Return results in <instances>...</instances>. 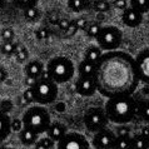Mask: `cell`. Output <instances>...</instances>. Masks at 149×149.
I'll use <instances>...</instances> for the list:
<instances>
[{
  "label": "cell",
  "mask_w": 149,
  "mask_h": 149,
  "mask_svg": "<svg viewBox=\"0 0 149 149\" xmlns=\"http://www.w3.org/2000/svg\"><path fill=\"white\" fill-rule=\"evenodd\" d=\"M74 23V25H75L77 29H80V30H85L86 26H88V20L84 19V18H79V19H77L75 22H73Z\"/></svg>",
  "instance_id": "d590c367"
},
{
  "label": "cell",
  "mask_w": 149,
  "mask_h": 149,
  "mask_svg": "<svg viewBox=\"0 0 149 149\" xmlns=\"http://www.w3.org/2000/svg\"><path fill=\"white\" fill-rule=\"evenodd\" d=\"M148 146H149V139H148Z\"/></svg>",
  "instance_id": "c3c4849f"
},
{
  "label": "cell",
  "mask_w": 149,
  "mask_h": 149,
  "mask_svg": "<svg viewBox=\"0 0 149 149\" xmlns=\"http://www.w3.org/2000/svg\"><path fill=\"white\" fill-rule=\"evenodd\" d=\"M22 120L24 124V128L35 132L39 135L47 133V130L49 129V127L52 124L49 111L43 105L39 104L29 107L25 110V113H24Z\"/></svg>",
  "instance_id": "3957f363"
},
{
  "label": "cell",
  "mask_w": 149,
  "mask_h": 149,
  "mask_svg": "<svg viewBox=\"0 0 149 149\" xmlns=\"http://www.w3.org/2000/svg\"><path fill=\"white\" fill-rule=\"evenodd\" d=\"M29 56V53L26 50L25 47H23V45H18V48H16V52H15V59L18 63H24V61H26Z\"/></svg>",
  "instance_id": "83f0119b"
},
{
  "label": "cell",
  "mask_w": 149,
  "mask_h": 149,
  "mask_svg": "<svg viewBox=\"0 0 149 149\" xmlns=\"http://www.w3.org/2000/svg\"><path fill=\"white\" fill-rule=\"evenodd\" d=\"M95 68H97V64H93L86 60H81L79 63V67H78V72L81 77H94Z\"/></svg>",
  "instance_id": "d6986e66"
},
{
  "label": "cell",
  "mask_w": 149,
  "mask_h": 149,
  "mask_svg": "<svg viewBox=\"0 0 149 149\" xmlns=\"http://www.w3.org/2000/svg\"><path fill=\"white\" fill-rule=\"evenodd\" d=\"M135 64L139 81L149 85V48L138 53L135 56Z\"/></svg>",
  "instance_id": "30bf717a"
},
{
  "label": "cell",
  "mask_w": 149,
  "mask_h": 149,
  "mask_svg": "<svg viewBox=\"0 0 149 149\" xmlns=\"http://www.w3.org/2000/svg\"><path fill=\"white\" fill-rule=\"evenodd\" d=\"M75 92L81 97H93L98 92L94 77L79 75V78L75 81Z\"/></svg>",
  "instance_id": "8fae6325"
},
{
  "label": "cell",
  "mask_w": 149,
  "mask_h": 149,
  "mask_svg": "<svg viewBox=\"0 0 149 149\" xmlns=\"http://www.w3.org/2000/svg\"><path fill=\"white\" fill-rule=\"evenodd\" d=\"M56 149H90L89 142L83 135L77 132H69L56 143Z\"/></svg>",
  "instance_id": "ba28073f"
},
{
  "label": "cell",
  "mask_w": 149,
  "mask_h": 149,
  "mask_svg": "<svg viewBox=\"0 0 149 149\" xmlns=\"http://www.w3.org/2000/svg\"><path fill=\"white\" fill-rule=\"evenodd\" d=\"M140 134H142L146 139H149V127H143L142 130H140Z\"/></svg>",
  "instance_id": "b9f144b4"
},
{
  "label": "cell",
  "mask_w": 149,
  "mask_h": 149,
  "mask_svg": "<svg viewBox=\"0 0 149 149\" xmlns=\"http://www.w3.org/2000/svg\"><path fill=\"white\" fill-rule=\"evenodd\" d=\"M122 22L125 26L136 28L143 23V14L136 11L133 8H127L122 14Z\"/></svg>",
  "instance_id": "7c38bea8"
},
{
  "label": "cell",
  "mask_w": 149,
  "mask_h": 149,
  "mask_svg": "<svg viewBox=\"0 0 149 149\" xmlns=\"http://www.w3.org/2000/svg\"><path fill=\"white\" fill-rule=\"evenodd\" d=\"M49 30L47 28H40V29H38L36 30V33H35V35H36V38H38L39 40H44V39H47L48 36H49Z\"/></svg>",
  "instance_id": "8d00e7d4"
},
{
  "label": "cell",
  "mask_w": 149,
  "mask_h": 149,
  "mask_svg": "<svg viewBox=\"0 0 149 149\" xmlns=\"http://www.w3.org/2000/svg\"><path fill=\"white\" fill-rule=\"evenodd\" d=\"M6 149H13V148H6Z\"/></svg>",
  "instance_id": "681fc988"
},
{
  "label": "cell",
  "mask_w": 149,
  "mask_h": 149,
  "mask_svg": "<svg viewBox=\"0 0 149 149\" xmlns=\"http://www.w3.org/2000/svg\"><path fill=\"white\" fill-rule=\"evenodd\" d=\"M36 81H38L36 78H31V77L25 78V85H28V86H34L36 84Z\"/></svg>",
  "instance_id": "ab89813d"
},
{
  "label": "cell",
  "mask_w": 149,
  "mask_h": 149,
  "mask_svg": "<svg viewBox=\"0 0 149 149\" xmlns=\"http://www.w3.org/2000/svg\"><path fill=\"white\" fill-rule=\"evenodd\" d=\"M68 8L74 13H80L86 8V0H68Z\"/></svg>",
  "instance_id": "d4e9b609"
},
{
  "label": "cell",
  "mask_w": 149,
  "mask_h": 149,
  "mask_svg": "<svg viewBox=\"0 0 149 149\" xmlns=\"http://www.w3.org/2000/svg\"><path fill=\"white\" fill-rule=\"evenodd\" d=\"M0 149H6V147H4V146H1V144H0Z\"/></svg>",
  "instance_id": "7dc6e473"
},
{
  "label": "cell",
  "mask_w": 149,
  "mask_h": 149,
  "mask_svg": "<svg viewBox=\"0 0 149 149\" xmlns=\"http://www.w3.org/2000/svg\"><path fill=\"white\" fill-rule=\"evenodd\" d=\"M64 108H65V104L64 103H60V104H58L56 110H64Z\"/></svg>",
  "instance_id": "bcb514c9"
},
{
  "label": "cell",
  "mask_w": 149,
  "mask_h": 149,
  "mask_svg": "<svg viewBox=\"0 0 149 149\" xmlns=\"http://www.w3.org/2000/svg\"><path fill=\"white\" fill-rule=\"evenodd\" d=\"M22 149H26V148H22Z\"/></svg>",
  "instance_id": "f907efd6"
},
{
  "label": "cell",
  "mask_w": 149,
  "mask_h": 149,
  "mask_svg": "<svg viewBox=\"0 0 149 149\" xmlns=\"http://www.w3.org/2000/svg\"><path fill=\"white\" fill-rule=\"evenodd\" d=\"M99 94L105 98L133 95L139 85L135 58L122 50L104 52L94 74Z\"/></svg>",
  "instance_id": "6da1fadb"
},
{
  "label": "cell",
  "mask_w": 149,
  "mask_h": 149,
  "mask_svg": "<svg viewBox=\"0 0 149 149\" xmlns=\"http://www.w3.org/2000/svg\"><path fill=\"white\" fill-rule=\"evenodd\" d=\"M111 6L124 11L127 8H129V3H128V0H113L111 1Z\"/></svg>",
  "instance_id": "d6a6232c"
},
{
  "label": "cell",
  "mask_w": 149,
  "mask_h": 149,
  "mask_svg": "<svg viewBox=\"0 0 149 149\" xmlns=\"http://www.w3.org/2000/svg\"><path fill=\"white\" fill-rule=\"evenodd\" d=\"M34 147H35V149H49V148L45 147L44 144H41V143L39 142V140H38V142H36V144H35Z\"/></svg>",
  "instance_id": "7bdbcfd3"
},
{
  "label": "cell",
  "mask_w": 149,
  "mask_h": 149,
  "mask_svg": "<svg viewBox=\"0 0 149 149\" xmlns=\"http://www.w3.org/2000/svg\"><path fill=\"white\" fill-rule=\"evenodd\" d=\"M115 139H117L115 132L104 128V129L94 133L92 146L94 147V149H114Z\"/></svg>",
  "instance_id": "9c48e42d"
},
{
  "label": "cell",
  "mask_w": 149,
  "mask_h": 149,
  "mask_svg": "<svg viewBox=\"0 0 149 149\" xmlns=\"http://www.w3.org/2000/svg\"><path fill=\"white\" fill-rule=\"evenodd\" d=\"M97 43L103 52H113L118 50L123 41V33L118 26L107 25L103 26L99 31L97 38Z\"/></svg>",
  "instance_id": "5b68a950"
},
{
  "label": "cell",
  "mask_w": 149,
  "mask_h": 149,
  "mask_svg": "<svg viewBox=\"0 0 149 149\" xmlns=\"http://www.w3.org/2000/svg\"><path fill=\"white\" fill-rule=\"evenodd\" d=\"M44 70H45V65L39 60H31L25 65L26 77H31V78H36V79H39Z\"/></svg>",
  "instance_id": "9a60e30c"
},
{
  "label": "cell",
  "mask_w": 149,
  "mask_h": 149,
  "mask_svg": "<svg viewBox=\"0 0 149 149\" xmlns=\"http://www.w3.org/2000/svg\"><path fill=\"white\" fill-rule=\"evenodd\" d=\"M105 113L109 122L122 125L130 123L136 115V102L132 95H118L105 103Z\"/></svg>",
  "instance_id": "7a4b0ae2"
},
{
  "label": "cell",
  "mask_w": 149,
  "mask_h": 149,
  "mask_svg": "<svg viewBox=\"0 0 149 149\" xmlns=\"http://www.w3.org/2000/svg\"><path fill=\"white\" fill-rule=\"evenodd\" d=\"M103 53L104 52L99 48V45H89L84 53V60L90 61L93 64H97L99 59H100V56L103 55Z\"/></svg>",
  "instance_id": "e0dca14e"
},
{
  "label": "cell",
  "mask_w": 149,
  "mask_h": 149,
  "mask_svg": "<svg viewBox=\"0 0 149 149\" xmlns=\"http://www.w3.org/2000/svg\"><path fill=\"white\" fill-rule=\"evenodd\" d=\"M19 139L23 146H26V147L35 146L36 142L39 140V134H36L35 132H33L30 129L23 128V129L19 132Z\"/></svg>",
  "instance_id": "2e32d148"
},
{
  "label": "cell",
  "mask_w": 149,
  "mask_h": 149,
  "mask_svg": "<svg viewBox=\"0 0 149 149\" xmlns=\"http://www.w3.org/2000/svg\"><path fill=\"white\" fill-rule=\"evenodd\" d=\"M136 115H139L146 123H149V99L136 102Z\"/></svg>",
  "instance_id": "ac0fdd59"
},
{
  "label": "cell",
  "mask_w": 149,
  "mask_h": 149,
  "mask_svg": "<svg viewBox=\"0 0 149 149\" xmlns=\"http://www.w3.org/2000/svg\"><path fill=\"white\" fill-rule=\"evenodd\" d=\"M24 16H25V19L29 20V22H34V20L39 19L40 18V11L38 8H30V9H26L24 10Z\"/></svg>",
  "instance_id": "f1b7e54d"
},
{
  "label": "cell",
  "mask_w": 149,
  "mask_h": 149,
  "mask_svg": "<svg viewBox=\"0 0 149 149\" xmlns=\"http://www.w3.org/2000/svg\"><path fill=\"white\" fill-rule=\"evenodd\" d=\"M6 5V0H0V11H1Z\"/></svg>",
  "instance_id": "f6af8a7d"
},
{
  "label": "cell",
  "mask_w": 149,
  "mask_h": 149,
  "mask_svg": "<svg viewBox=\"0 0 149 149\" xmlns=\"http://www.w3.org/2000/svg\"><path fill=\"white\" fill-rule=\"evenodd\" d=\"M114 149H133L132 144V136H117L114 144Z\"/></svg>",
  "instance_id": "7402d4cb"
},
{
  "label": "cell",
  "mask_w": 149,
  "mask_h": 149,
  "mask_svg": "<svg viewBox=\"0 0 149 149\" xmlns=\"http://www.w3.org/2000/svg\"><path fill=\"white\" fill-rule=\"evenodd\" d=\"M6 78H8V73H6L5 68L0 65V83H3L4 80L6 79Z\"/></svg>",
  "instance_id": "60d3db41"
},
{
  "label": "cell",
  "mask_w": 149,
  "mask_h": 149,
  "mask_svg": "<svg viewBox=\"0 0 149 149\" xmlns=\"http://www.w3.org/2000/svg\"><path fill=\"white\" fill-rule=\"evenodd\" d=\"M132 144L133 149H146L148 147V139H146L142 134H135L132 136Z\"/></svg>",
  "instance_id": "484cf974"
},
{
  "label": "cell",
  "mask_w": 149,
  "mask_h": 149,
  "mask_svg": "<svg viewBox=\"0 0 149 149\" xmlns=\"http://www.w3.org/2000/svg\"><path fill=\"white\" fill-rule=\"evenodd\" d=\"M11 1H13L15 8L22 9L24 11L26 9H30V8H35L38 5L39 0H11Z\"/></svg>",
  "instance_id": "cb8c5ba5"
},
{
  "label": "cell",
  "mask_w": 149,
  "mask_h": 149,
  "mask_svg": "<svg viewBox=\"0 0 149 149\" xmlns=\"http://www.w3.org/2000/svg\"><path fill=\"white\" fill-rule=\"evenodd\" d=\"M0 109H1L4 113H9V111L13 109V103L10 100H4L0 103Z\"/></svg>",
  "instance_id": "f35d334b"
},
{
  "label": "cell",
  "mask_w": 149,
  "mask_h": 149,
  "mask_svg": "<svg viewBox=\"0 0 149 149\" xmlns=\"http://www.w3.org/2000/svg\"><path fill=\"white\" fill-rule=\"evenodd\" d=\"M93 8L97 13H107L111 9V3L109 0H97V1H94Z\"/></svg>",
  "instance_id": "4316f807"
},
{
  "label": "cell",
  "mask_w": 149,
  "mask_h": 149,
  "mask_svg": "<svg viewBox=\"0 0 149 149\" xmlns=\"http://www.w3.org/2000/svg\"><path fill=\"white\" fill-rule=\"evenodd\" d=\"M115 134H117V136H128L130 134V128L127 124L118 125V128L115 129Z\"/></svg>",
  "instance_id": "1f68e13d"
},
{
  "label": "cell",
  "mask_w": 149,
  "mask_h": 149,
  "mask_svg": "<svg viewBox=\"0 0 149 149\" xmlns=\"http://www.w3.org/2000/svg\"><path fill=\"white\" fill-rule=\"evenodd\" d=\"M18 44H15L14 41H3V44H0V53L5 56H13L15 55Z\"/></svg>",
  "instance_id": "44dd1931"
},
{
  "label": "cell",
  "mask_w": 149,
  "mask_h": 149,
  "mask_svg": "<svg viewBox=\"0 0 149 149\" xmlns=\"http://www.w3.org/2000/svg\"><path fill=\"white\" fill-rule=\"evenodd\" d=\"M102 28L103 26H102L100 22H90L85 29V33L88 36H90V38H97L99 31L102 30Z\"/></svg>",
  "instance_id": "603a6c76"
},
{
  "label": "cell",
  "mask_w": 149,
  "mask_h": 149,
  "mask_svg": "<svg viewBox=\"0 0 149 149\" xmlns=\"http://www.w3.org/2000/svg\"><path fill=\"white\" fill-rule=\"evenodd\" d=\"M23 100L25 104H33L35 103V94H34V89L33 86H28L23 93Z\"/></svg>",
  "instance_id": "f546056e"
},
{
  "label": "cell",
  "mask_w": 149,
  "mask_h": 149,
  "mask_svg": "<svg viewBox=\"0 0 149 149\" xmlns=\"http://www.w3.org/2000/svg\"><path fill=\"white\" fill-rule=\"evenodd\" d=\"M39 142L41 144H44V146L47 148H49V149H53V148H54V146H56V143L52 138H49V136H44V138L39 139Z\"/></svg>",
  "instance_id": "74e56055"
},
{
  "label": "cell",
  "mask_w": 149,
  "mask_h": 149,
  "mask_svg": "<svg viewBox=\"0 0 149 149\" xmlns=\"http://www.w3.org/2000/svg\"><path fill=\"white\" fill-rule=\"evenodd\" d=\"M24 128V124H23V120L22 119H18L15 118L11 120V130L13 132H16V133H19L20 130H22Z\"/></svg>",
  "instance_id": "836d02e7"
},
{
  "label": "cell",
  "mask_w": 149,
  "mask_h": 149,
  "mask_svg": "<svg viewBox=\"0 0 149 149\" xmlns=\"http://www.w3.org/2000/svg\"><path fill=\"white\" fill-rule=\"evenodd\" d=\"M67 133H68L67 127H65L63 123H60V122H52L50 127H49V129L47 130V133H45V134H47V136H49V138H52L55 143H58Z\"/></svg>",
  "instance_id": "4fadbf2b"
},
{
  "label": "cell",
  "mask_w": 149,
  "mask_h": 149,
  "mask_svg": "<svg viewBox=\"0 0 149 149\" xmlns=\"http://www.w3.org/2000/svg\"><path fill=\"white\" fill-rule=\"evenodd\" d=\"M11 119L8 115V113L0 109V144H3L4 140H6V138L11 133Z\"/></svg>",
  "instance_id": "5bb4252c"
},
{
  "label": "cell",
  "mask_w": 149,
  "mask_h": 149,
  "mask_svg": "<svg viewBox=\"0 0 149 149\" xmlns=\"http://www.w3.org/2000/svg\"><path fill=\"white\" fill-rule=\"evenodd\" d=\"M35 94V103L39 105L53 104L59 94V85L54 80L38 79L36 84L33 86Z\"/></svg>",
  "instance_id": "8992f818"
},
{
  "label": "cell",
  "mask_w": 149,
  "mask_h": 149,
  "mask_svg": "<svg viewBox=\"0 0 149 149\" xmlns=\"http://www.w3.org/2000/svg\"><path fill=\"white\" fill-rule=\"evenodd\" d=\"M72 23L73 22H70V20H68V19H60L59 22H58V26H59L60 30L67 31L70 29V26H72Z\"/></svg>",
  "instance_id": "e575fe53"
},
{
  "label": "cell",
  "mask_w": 149,
  "mask_h": 149,
  "mask_svg": "<svg viewBox=\"0 0 149 149\" xmlns=\"http://www.w3.org/2000/svg\"><path fill=\"white\" fill-rule=\"evenodd\" d=\"M109 119L107 117L105 109L100 107H92L84 113V124L85 128L92 133L104 129L108 125Z\"/></svg>",
  "instance_id": "52a82bcc"
},
{
  "label": "cell",
  "mask_w": 149,
  "mask_h": 149,
  "mask_svg": "<svg viewBox=\"0 0 149 149\" xmlns=\"http://www.w3.org/2000/svg\"><path fill=\"white\" fill-rule=\"evenodd\" d=\"M129 6L142 13H149V0H129Z\"/></svg>",
  "instance_id": "ffe728a7"
},
{
  "label": "cell",
  "mask_w": 149,
  "mask_h": 149,
  "mask_svg": "<svg viewBox=\"0 0 149 149\" xmlns=\"http://www.w3.org/2000/svg\"><path fill=\"white\" fill-rule=\"evenodd\" d=\"M45 70L49 73L52 80H54L58 85L68 83L75 74V67L73 61L64 55L52 58L45 65Z\"/></svg>",
  "instance_id": "277c9868"
},
{
  "label": "cell",
  "mask_w": 149,
  "mask_h": 149,
  "mask_svg": "<svg viewBox=\"0 0 149 149\" xmlns=\"http://www.w3.org/2000/svg\"><path fill=\"white\" fill-rule=\"evenodd\" d=\"M0 35H1V39L3 41H14V30L11 28H4L1 33H0Z\"/></svg>",
  "instance_id": "4dcf8cb0"
},
{
  "label": "cell",
  "mask_w": 149,
  "mask_h": 149,
  "mask_svg": "<svg viewBox=\"0 0 149 149\" xmlns=\"http://www.w3.org/2000/svg\"><path fill=\"white\" fill-rule=\"evenodd\" d=\"M103 19H104V13H98V15H97V22H100L102 23Z\"/></svg>",
  "instance_id": "ee69618b"
}]
</instances>
